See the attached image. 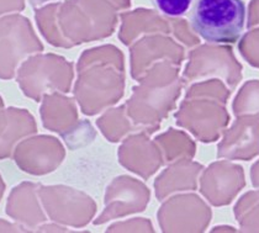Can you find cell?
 <instances>
[{
	"label": "cell",
	"instance_id": "6da1fadb",
	"mask_svg": "<svg viewBox=\"0 0 259 233\" xmlns=\"http://www.w3.org/2000/svg\"><path fill=\"white\" fill-rule=\"evenodd\" d=\"M193 30L211 43H233L246 26L243 0H195L190 8Z\"/></svg>",
	"mask_w": 259,
	"mask_h": 233
},
{
	"label": "cell",
	"instance_id": "7a4b0ae2",
	"mask_svg": "<svg viewBox=\"0 0 259 233\" xmlns=\"http://www.w3.org/2000/svg\"><path fill=\"white\" fill-rule=\"evenodd\" d=\"M195 0H152L160 14L170 18L184 15L193 7Z\"/></svg>",
	"mask_w": 259,
	"mask_h": 233
}]
</instances>
